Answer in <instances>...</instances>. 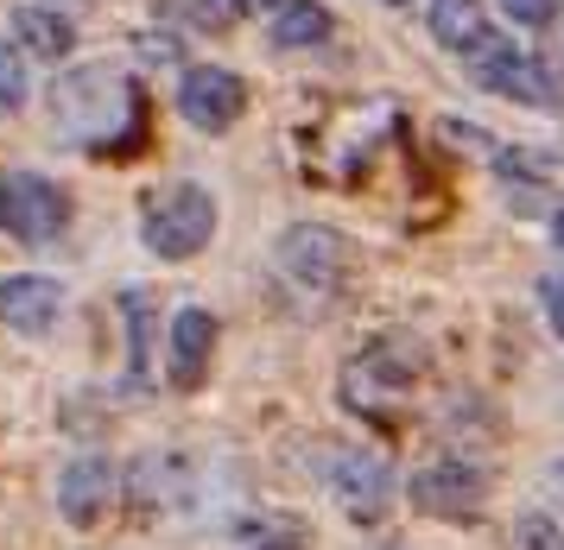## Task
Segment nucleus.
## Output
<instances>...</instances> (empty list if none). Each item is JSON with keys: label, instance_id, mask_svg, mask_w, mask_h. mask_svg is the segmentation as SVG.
I'll return each instance as SVG.
<instances>
[{"label": "nucleus", "instance_id": "f257e3e1", "mask_svg": "<svg viewBox=\"0 0 564 550\" xmlns=\"http://www.w3.org/2000/svg\"><path fill=\"white\" fill-rule=\"evenodd\" d=\"M140 234H147V248L165 253V260H191V253H204L209 234H216V202H209V190H197V184H172V190L147 197Z\"/></svg>", "mask_w": 564, "mask_h": 550}, {"label": "nucleus", "instance_id": "f03ea898", "mask_svg": "<svg viewBox=\"0 0 564 550\" xmlns=\"http://www.w3.org/2000/svg\"><path fill=\"white\" fill-rule=\"evenodd\" d=\"M469 76L482 82L488 96L527 101V108H558V82H552V70L539 64L533 51L508 45V38H482V45L469 51Z\"/></svg>", "mask_w": 564, "mask_h": 550}, {"label": "nucleus", "instance_id": "7ed1b4c3", "mask_svg": "<svg viewBox=\"0 0 564 550\" xmlns=\"http://www.w3.org/2000/svg\"><path fill=\"white\" fill-rule=\"evenodd\" d=\"M64 222H70L64 184H52V177H39V172L0 177V228H7V234H20V241H52Z\"/></svg>", "mask_w": 564, "mask_h": 550}, {"label": "nucleus", "instance_id": "20e7f679", "mask_svg": "<svg viewBox=\"0 0 564 550\" xmlns=\"http://www.w3.org/2000/svg\"><path fill=\"white\" fill-rule=\"evenodd\" d=\"M280 266L299 285H311V292H343V278H349V241L336 234V228H285L280 234Z\"/></svg>", "mask_w": 564, "mask_h": 550}, {"label": "nucleus", "instance_id": "39448f33", "mask_svg": "<svg viewBox=\"0 0 564 550\" xmlns=\"http://www.w3.org/2000/svg\"><path fill=\"white\" fill-rule=\"evenodd\" d=\"M184 121L204 127V133H223V127L241 121V108H248V89H241V76L235 70H209V64H197V70L184 76Z\"/></svg>", "mask_w": 564, "mask_h": 550}, {"label": "nucleus", "instance_id": "423d86ee", "mask_svg": "<svg viewBox=\"0 0 564 550\" xmlns=\"http://www.w3.org/2000/svg\"><path fill=\"white\" fill-rule=\"evenodd\" d=\"M482 494H488V481H482V469H469V462H432V469L412 475V506H419V513H437V519L476 513Z\"/></svg>", "mask_w": 564, "mask_h": 550}, {"label": "nucleus", "instance_id": "0eeeda50", "mask_svg": "<svg viewBox=\"0 0 564 550\" xmlns=\"http://www.w3.org/2000/svg\"><path fill=\"white\" fill-rule=\"evenodd\" d=\"M330 487H336V501H343V513H356V519H381L387 494H393V475H387L381 455L349 450V455H336L330 462Z\"/></svg>", "mask_w": 564, "mask_h": 550}, {"label": "nucleus", "instance_id": "6e6552de", "mask_svg": "<svg viewBox=\"0 0 564 550\" xmlns=\"http://www.w3.org/2000/svg\"><path fill=\"white\" fill-rule=\"evenodd\" d=\"M64 317V285L57 278H0V323L20 329V336H45Z\"/></svg>", "mask_w": 564, "mask_h": 550}, {"label": "nucleus", "instance_id": "1a4fd4ad", "mask_svg": "<svg viewBox=\"0 0 564 550\" xmlns=\"http://www.w3.org/2000/svg\"><path fill=\"white\" fill-rule=\"evenodd\" d=\"M108 494H115V475H108V455H77L64 481H57V506H64V519L70 526H96L102 519Z\"/></svg>", "mask_w": 564, "mask_h": 550}, {"label": "nucleus", "instance_id": "9d476101", "mask_svg": "<svg viewBox=\"0 0 564 550\" xmlns=\"http://www.w3.org/2000/svg\"><path fill=\"white\" fill-rule=\"evenodd\" d=\"M209 354H216V317L191 304V310H178V323H172V386L178 393H191L209 374Z\"/></svg>", "mask_w": 564, "mask_h": 550}, {"label": "nucleus", "instance_id": "9b49d317", "mask_svg": "<svg viewBox=\"0 0 564 550\" xmlns=\"http://www.w3.org/2000/svg\"><path fill=\"white\" fill-rule=\"evenodd\" d=\"M330 32H336V20L317 7V0H292V7L273 13V45L280 51H311V45H324Z\"/></svg>", "mask_w": 564, "mask_h": 550}, {"label": "nucleus", "instance_id": "f8f14e48", "mask_svg": "<svg viewBox=\"0 0 564 550\" xmlns=\"http://www.w3.org/2000/svg\"><path fill=\"white\" fill-rule=\"evenodd\" d=\"M432 32H437V45L476 51L488 38V20H482V7H476V0H437V7H432Z\"/></svg>", "mask_w": 564, "mask_h": 550}, {"label": "nucleus", "instance_id": "ddd939ff", "mask_svg": "<svg viewBox=\"0 0 564 550\" xmlns=\"http://www.w3.org/2000/svg\"><path fill=\"white\" fill-rule=\"evenodd\" d=\"M13 32H20L26 51H39V57H64L70 38H77L70 20H64V13H45V7H20V13H13Z\"/></svg>", "mask_w": 564, "mask_h": 550}, {"label": "nucleus", "instance_id": "4468645a", "mask_svg": "<svg viewBox=\"0 0 564 550\" xmlns=\"http://www.w3.org/2000/svg\"><path fill=\"white\" fill-rule=\"evenodd\" d=\"M26 101V70H20V57L0 45V114H13Z\"/></svg>", "mask_w": 564, "mask_h": 550}, {"label": "nucleus", "instance_id": "2eb2a0df", "mask_svg": "<svg viewBox=\"0 0 564 550\" xmlns=\"http://www.w3.org/2000/svg\"><path fill=\"white\" fill-rule=\"evenodd\" d=\"M241 13H248V0H197V25L204 32H229Z\"/></svg>", "mask_w": 564, "mask_h": 550}, {"label": "nucleus", "instance_id": "dca6fc26", "mask_svg": "<svg viewBox=\"0 0 564 550\" xmlns=\"http://www.w3.org/2000/svg\"><path fill=\"white\" fill-rule=\"evenodd\" d=\"M558 7H564V0H501V13L520 20V25H552V20H558Z\"/></svg>", "mask_w": 564, "mask_h": 550}, {"label": "nucleus", "instance_id": "f3484780", "mask_svg": "<svg viewBox=\"0 0 564 550\" xmlns=\"http://www.w3.org/2000/svg\"><path fill=\"white\" fill-rule=\"evenodd\" d=\"M520 550H564V531L552 526V519H520Z\"/></svg>", "mask_w": 564, "mask_h": 550}, {"label": "nucleus", "instance_id": "a211bd4d", "mask_svg": "<svg viewBox=\"0 0 564 550\" xmlns=\"http://www.w3.org/2000/svg\"><path fill=\"white\" fill-rule=\"evenodd\" d=\"M539 298H545V317H552V329L564 336V273L545 278V292H539Z\"/></svg>", "mask_w": 564, "mask_h": 550}, {"label": "nucleus", "instance_id": "6ab92c4d", "mask_svg": "<svg viewBox=\"0 0 564 550\" xmlns=\"http://www.w3.org/2000/svg\"><path fill=\"white\" fill-rule=\"evenodd\" d=\"M552 234H558V248H564V216H552Z\"/></svg>", "mask_w": 564, "mask_h": 550}, {"label": "nucleus", "instance_id": "aec40b11", "mask_svg": "<svg viewBox=\"0 0 564 550\" xmlns=\"http://www.w3.org/2000/svg\"><path fill=\"white\" fill-rule=\"evenodd\" d=\"M552 487H558V494H564V462H558V475H552Z\"/></svg>", "mask_w": 564, "mask_h": 550}, {"label": "nucleus", "instance_id": "412c9836", "mask_svg": "<svg viewBox=\"0 0 564 550\" xmlns=\"http://www.w3.org/2000/svg\"><path fill=\"white\" fill-rule=\"evenodd\" d=\"M248 7H273V0H248Z\"/></svg>", "mask_w": 564, "mask_h": 550}]
</instances>
